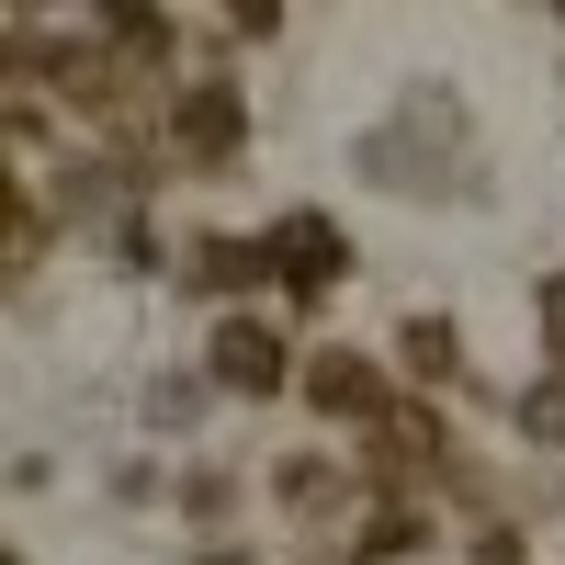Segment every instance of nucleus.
Here are the masks:
<instances>
[{
  "label": "nucleus",
  "instance_id": "nucleus-1",
  "mask_svg": "<svg viewBox=\"0 0 565 565\" xmlns=\"http://www.w3.org/2000/svg\"><path fill=\"white\" fill-rule=\"evenodd\" d=\"M238 148H249V90L226 79V68L181 79L170 90V159L181 170H238Z\"/></svg>",
  "mask_w": 565,
  "mask_h": 565
},
{
  "label": "nucleus",
  "instance_id": "nucleus-5",
  "mask_svg": "<svg viewBox=\"0 0 565 565\" xmlns=\"http://www.w3.org/2000/svg\"><path fill=\"white\" fill-rule=\"evenodd\" d=\"M306 396H317V418H362V430H385V418L407 407V396L385 385V362L351 351V340H328V351L306 362Z\"/></svg>",
  "mask_w": 565,
  "mask_h": 565
},
{
  "label": "nucleus",
  "instance_id": "nucleus-7",
  "mask_svg": "<svg viewBox=\"0 0 565 565\" xmlns=\"http://www.w3.org/2000/svg\"><path fill=\"white\" fill-rule=\"evenodd\" d=\"M396 373H407V385H452V373H463V328L452 317H407L396 328Z\"/></svg>",
  "mask_w": 565,
  "mask_h": 565
},
{
  "label": "nucleus",
  "instance_id": "nucleus-9",
  "mask_svg": "<svg viewBox=\"0 0 565 565\" xmlns=\"http://www.w3.org/2000/svg\"><path fill=\"white\" fill-rule=\"evenodd\" d=\"M521 430H532V441H565V373H532V396H521Z\"/></svg>",
  "mask_w": 565,
  "mask_h": 565
},
{
  "label": "nucleus",
  "instance_id": "nucleus-8",
  "mask_svg": "<svg viewBox=\"0 0 565 565\" xmlns=\"http://www.w3.org/2000/svg\"><path fill=\"white\" fill-rule=\"evenodd\" d=\"M351 543H362V565H396V554L430 543V521H418V498H373V521H362Z\"/></svg>",
  "mask_w": 565,
  "mask_h": 565
},
{
  "label": "nucleus",
  "instance_id": "nucleus-6",
  "mask_svg": "<svg viewBox=\"0 0 565 565\" xmlns=\"http://www.w3.org/2000/svg\"><path fill=\"white\" fill-rule=\"evenodd\" d=\"M181 271H193L204 295H260V282H271V238H193Z\"/></svg>",
  "mask_w": 565,
  "mask_h": 565
},
{
  "label": "nucleus",
  "instance_id": "nucleus-12",
  "mask_svg": "<svg viewBox=\"0 0 565 565\" xmlns=\"http://www.w3.org/2000/svg\"><path fill=\"white\" fill-rule=\"evenodd\" d=\"M34 260H45V204L12 193V271H34Z\"/></svg>",
  "mask_w": 565,
  "mask_h": 565
},
{
  "label": "nucleus",
  "instance_id": "nucleus-4",
  "mask_svg": "<svg viewBox=\"0 0 565 565\" xmlns=\"http://www.w3.org/2000/svg\"><path fill=\"white\" fill-rule=\"evenodd\" d=\"M215 385L226 396H282V385H306V373H295V340H282V328L271 317H215Z\"/></svg>",
  "mask_w": 565,
  "mask_h": 565
},
{
  "label": "nucleus",
  "instance_id": "nucleus-10",
  "mask_svg": "<svg viewBox=\"0 0 565 565\" xmlns=\"http://www.w3.org/2000/svg\"><path fill=\"white\" fill-rule=\"evenodd\" d=\"M271 498H282V509H328V498H340V476H328V463H282Z\"/></svg>",
  "mask_w": 565,
  "mask_h": 565
},
{
  "label": "nucleus",
  "instance_id": "nucleus-3",
  "mask_svg": "<svg viewBox=\"0 0 565 565\" xmlns=\"http://www.w3.org/2000/svg\"><path fill=\"white\" fill-rule=\"evenodd\" d=\"M340 271H351V238H340V215H317V204L271 215V295L317 306V295H340Z\"/></svg>",
  "mask_w": 565,
  "mask_h": 565
},
{
  "label": "nucleus",
  "instance_id": "nucleus-11",
  "mask_svg": "<svg viewBox=\"0 0 565 565\" xmlns=\"http://www.w3.org/2000/svg\"><path fill=\"white\" fill-rule=\"evenodd\" d=\"M532 317H543V362L565 373V271H543V295H532Z\"/></svg>",
  "mask_w": 565,
  "mask_h": 565
},
{
  "label": "nucleus",
  "instance_id": "nucleus-13",
  "mask_svg": "<svg viewBox=\"0 0 565 565\" xmlns=\"http://www.w3.org/2000/svg\"><path fill=\"white\" fill-rule=\"evenodd\" d=\"M463 565H521V532H487V543L463 554Z\"/></svg>",
  "mask_w": 565,
  "mask_h": 565
},
{
  "label": "nucleus",
  "instance_id": "nucleus-2",
  "mask_svg": "<svg viewBox=\"0 0 565 565\" xmlns=\"http://www.w3.org/2000/svg\"><path fill=\"white\" fill-rule=\"evenodd\" d=\"M362 476L385 487V498H418L430 476H452V430H441V407H430V396H407L385 430H362Z\"/></svg>",
  "mask_w": 565,
  "mask_h": 565
}]
</instances>
